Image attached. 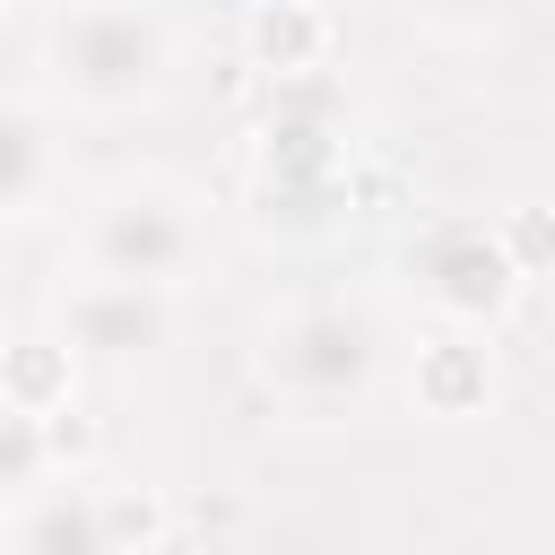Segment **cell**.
<instances>
[{"label": "cell", "instance_id": "ba28073f", "mask_svg": "<svg viewBox=\"0 0 555 555\" xmlns=\"http://www.w3.org/2000/svg\"><path fill=\"white\" fill-rule=\"evenodd\" d=\"M0 486H9V503H35L43 494V416L35 408H9L0 416Z\"/></svg>", "mask_w": 555, "mask_h": 555}, {"label": "cell", "instance_id": "5b68a950", "mask_svg": "<svg viewBox=\"0 0 555 555\" xmlns=\"http://www.w3.org/2000/svg\"><path fill=\"white\" fill-rule=\"evenodd\" d=\"M173 338V304L156 286H121V278H87L61 295V356H95V364H139Z\"/></svg>", "mask_w": 555, "mask_h": 555}, {"label": "cell", "instance_id": "7a4b0ae2", "mask_svg": "<svg viewBox=\"0 0 555 555\" xmlns=\"http://www.w3.org/2000/svg\"><path fill=\"white\" fill-rule=\"evenodd\" d=\"M260 373L295 416H356L382 382V330L356 304H295L269 321Z\"/></svg>", "mask_w": 555, "mask_h": 555}, {"label": "cell", "instance_id": "277c9868", "mask_svg": "<svg viewBox=\"0 0 555 555\" xmlns=\"http://www.w3.org/2000/svg\"><path fill=\"white\" fill-rule=\"evenodd\" d=\"M408 269H416L425 304H434L451 330H486V321L512 304V286H520V260H512V251H503V234H486L477 217L434 225V234L408 251Z\"/></svg>", "mask_w": 555, "mask_h": 555}, {"label": "cell", "instance_id": "8992f818", "mask_svg": "<svg viewBox=\"0 0 555 555\" xmlns=\"http://www.w3.org/2000/svg\"><path fill=\"white\" fill-rule=\"evenodd\" d=\"M9 555H121V512L95 486H52V494L17 503Z\"/></svg>", "mask_w": 555, "mask_h": 555}, {"label": "cell", "instance_id": "6da1fadb", "mask_svg": "<svg viewBox=\"0 0 555 555\" xmlns=\"http://www.w3.org/2000/svg\"><path fill=\"white\" fill-rule=\"evenodd\" d=\"M52 78L69 104L121 113L173 78V26L147 0H61L52 9Z\"/></svg>", "mask_w": 555, "mask_h": 555}, {"label": "cell", "instance_id": "3957f363", "mask_svg": "<svg viewBox=\"0 0 555 555\" xmlns=\"http://www.w3.org/2000/svg\"><path fill=\"white\" fill-rule=\"evenodd\" d=\"M199 251H208V234L182 208V191H165V182H121V191H104L87 208V269L95 278L173 295L199 269Z\"/></svg>", "mask_w": 555, "mask_h": 555}, {"label": "cell", "instance_id": "52a82bcc", "mask_svg": "<svg viewBox=\"0 0 555 555\" xmlns=\"http://www.w3.org/2000/svg\"><path fill=\"white\" fill-rule=\"evenodd\" d=\"M0 147H9V182H0L9 217H43V182H52V130H43V113H35L26 95H9V113H0Z\"/></svg>", "mask_w": 555, "mask_h": 555}, {"label": "cell", "instance_id": "9c48e42d", "mask_svg": "<svg viewBox=\"0 0 555 555\" xmlns=\"http://www.w3.org/2000/svg\"><path fill=\"white\" fill-rule=\"evenodd\" d=\"M434 35H486V26H503V9L512 0H408Z\"/></svg>", "mask_w": 555, "mask_h": 555}]
</instances>
